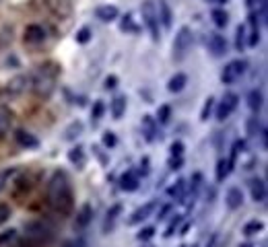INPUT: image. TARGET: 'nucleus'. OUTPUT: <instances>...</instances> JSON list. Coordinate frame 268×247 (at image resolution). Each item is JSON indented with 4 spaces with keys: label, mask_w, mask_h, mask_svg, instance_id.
<instances>
[{
    "label": "nucleus",
    "mask_w": 268,
    "mask_h": 247,
    "mask_svg": "<svg viewBox=\"0 0 268 247\" xmlns=\"http://www.w3.org/2000/svg\"><path fill=\"white\" fill-rule=\"evenodd\" d=\"M262 103H264L262 91H260V89H252V91L248 93V107H250L254 114H258V112L262 109Z\"/></svg>",
    "instance_id": "obj_18"
},
{
    "label": "nucleus",
    "mask_w": 268,
    "mask_h": 247,
    "mask_svg": "<svg viewBox=\"0 0 268 247\" xmlns=\"http://www.w3.org/2000/svg\"><path fill=\"white\" fill-rule=\"evenodd\" d=\"M120 187L124 191H134L138 187V177L132 173V171H126L122 177H120Z\"/></svg>",
    "instance_id": "obj_25"
},
{
    "label": "nucleus",
    "mask_w": 268,
    "mask_h": 247,
    "mask_svg": "<svg viewBox=\"0 0 268 247\" xmlns=\"http://www.w3.org/2000/svg\"><path fill=\"white\" fill-rule=\"evenodd\" d=\"M120 29L126 31V33H138V25L134 23L132 15H124L122 21H120Z\"/></svg>",
    "instance_id": "obj_30"
},
{
    "label": "nucleus",
    "mask_w": 268,
    "mask_h": 247,
    "mask_svg": "<svg viewBox=\"0 0 268 247\" xmlns=\"http://www.w3.org/2000/svg\"><path fill=\"white\" fill-rule=\"evenodd\" d=\"M192 41H194L192 29H190L188 25L180 27V31L176 33V39H174V60H176V62H182V60L188 56L190 47H192Z\"/></svg>",
    "instance_id": "obj_3"
},
{
    "label": "nucleus",
    "mask_w": 268,
    "mask_h": 247,
    "mask_svg": "<svg viewBox=\"0 0 268 247\" xmlns=\"http://www.w3.org/2000/svg\"><path fill=\"white\" fill-rule=\"evenodd\" d=\"M60 74V68L54 64V62H47V64H41L37 70H33L29 74V89L39 97V99H47L54 89H56V78Z\"/></svg>",
    "instance_id": "obj_2"
},
{
    "label": "nucleus",
    "mask_w": 268,
    "mask_h": 247,
    "mask_svg": "<svg viewBox=\"0 0 268 247\" xmlns=\"http://www.w3.org/2000/svg\"><path fill=\"white\" fill-rule=\"evenodd\" d=\"M47 204H50V208L54 212H58L62 216H68L72 206H75L70 177L62 169L54 171L52 177H50V183H47Z\"/></svg>",
    "instance_id": "obj_1"
},
{
    "label": "nucleus",
    "mask_w": 268,
    "mask_h": 247,
    "mask_svg": "<svg viewBox=\"0 0 268 247\" xmlns=\"http://www.w3.org/2000/svg\"><path fill=\"white\" fill-rule=\"evenodd\" d=\"M29 89V74H17L15 78H11L3 91H0V97L3 99H17L21 97L25 91Z\"/></svg>",
    "instance_id": "obj_5"
},
{
    "label": "nucleus",
    "mask_w": 268,
    "mask_h": 247,
    "mask_svg": "<svg viewBox=\"0 0 268 247\" xmlns=\"http://www.w3.org/2000/svg\"><path fill=\"white\" fill-rule=\"evenodd\" d=\"M225 204H227L229 210L241 208V204H243V191H241L239 187H229V189H227V196H225Z\"/></svg>",
    "instance_id": "obj_13"
},
{
    "label": "nucleus",
    "mask_w": 268,
    "mask_h": 247,
    "mask_svg": "<svg viewBox=\"0 0 268 247\" xmlns=\"http://www.w3.org/2000/svg\"><path fill=\"white\" fill-rule=\"evenodd\" d=\"M186 83H188V76H186L184 72H176V74L169 78V83H167V91H169V93H180V91H184Z\"/></svg>",
    "instance_id": "obj_19"
},
{
    "label": "nucleus",
    "mask_w": 268,
    "mask_h": 247,
    "mask_svg": "<svg viewBox=\"0 0 268 247\" xmlns=\"http://www.w3.org/2000/svg\"><path fill=\"white\" fill-rule=\"evenodd\" d=\"M250 194L254 198V202H264L266 200V183L260 177L250 179Z\"/></svg>",
    "instance_id": "obj_14"
},
{
    "label": "nucleus",
    "mask_w": 268,
    "mask_h": 247,
    "mask_svg": "<svg viewBox=\"0 0 268 247\" xmlns=\"http://www.w3.org/2000/svg\"><path fill=\"white\" fill-rule=\"evenodd\" d=\"M212 107H214V97H208L206 101H204V107H202V112H200V120H202V122H206V120L210 118V114H212Z\"/></svg>",
    "instance_id": "obj_36"
},
{
    "label": "nucleus",
    "mask_w": 268,
    "mask_h": 247,
    "mask_svg": "<svg viewBox=\"0 0 268 247\" xmlns=\"http://www.w3.org/2000/svg\"><path fill=\"white\" fill-rule=\"evenodd\" d=\"M182 165H184V159H182V157H172V159H169V169L176 171V169H180Z\"/></svg>",
    "instance_id": "obj_46"
},
{
    "label": "nucleus",
    "mask_w": 268,
    "mask_h": 247,
    "mask_svg": "<svg viewBox=\"0 0 268 247\" xmlns=\"http://www.w3.org/2000/svg\"><path fill=\"white\" fill-rule=\"evenodd\" d=\"M15 237H17V229H9V231H5V233H0V247L9 245Z\"/></svg>",
    "instance_id": "obj_37"
},
{
    "label": "nucleus",
    "mask_w": 268,
    "mask_h": 247,
    "mask_svg": "<svg viewBox=\"0 0 268 247\" xmlns=\"http://www.w3.org/2000/svg\"><path fill=\"white\" fill-rule=\"evenodd\" d=\"M169 116H172V107L169 105H161L157 109V122L159 124H167L169 122Z\"/></svg>",
    "instance_id": "obj_33"
},
{
    "label": "nucleus",
    "mask_w": 268,
    "mask_h": 247,
    "mask_svg": "<svg viewBox=\"0 0 268 247\" xmlns=\"http://www.w3.org/2000/svg\"><path fill=\"white\" fill-rule=\"evenodd\" d=\"M182 155H184V144L178 140L172 144V157H182Z\"/></svg>",
    "instance_id": "obj_43"
},
{
    "label": "nucleus",
    "mask_w": 268,
    "mask_h": 247,
    "mask_svg": "<svg viewBox=\"0 0 268 247\" xmlns=\"http://www.w3.org/2000/svg\"><path fill=\"white\" fill-rule=\"evenodd\" d=\"M246 130H248V136H252V138H258L266 128H264V124L256 118V116H252L248 122H246Z\"/></svg>",
    "instance_id": "obj_24"
},
{
    "label": "nucleus",
    "mask_w": 268,
    "mask_h": 247,
    "mask_svg": "<svg viewBox=\"0 0 268 247\" xmlns=\"http://www.w3.org/2000/svg\"><path fill=\"white\" fill-rule=\"evenodd\" d=\"M91 218H93V208H91V204H83L81 210H79V214H77V229L89 227Z\"/></svg>",
    "instance_id": "obj_20"
},
{
    "label": "nucleus",
    "mask_w": 268,
    "mask_h": 247,
    "mask_svg": "<svg viewBox=\"0 0 268 247\" xmlns=\"http://www.w3.org/2000/svg\"><path fill=\"white\" fill-rule=\"evenodd\" d=\"M155 208H157V202H155V200L144 202L142 206H138V208L132 212V216L128 218V225H138V223H142L144 218H149V216L155 212Z\"/></svg>",
    "instance_id": "obj_10"
},
{
    "label": "nucleus",
    "mask_w": 268,
    "mask_h": 247,
    "mask_svg": "<svg viewBox=\"0 0 268 247\" xmlns=\"http://www.w3.org/2000/svg\"><path fill=\"white\" fill-rule=\"evenodd\" d=\"M157 13H159V21H163V27L169 29L172 27V9L165 0H159V7H157Z\"/></svg>",
    "instance_id": "obj_22"
},
{
    "label": "nucleus",
    "mask_w": 268,
    "mask_h": 247,
    "mask_svg": "<svg viewBox=\"0 0 268 247\" xmlns=\"http://www.w3.org/2000/svg\"><path fill=\"white\" fill-rule=\"evenodd\" d=\"M260 231H264V223L262 221H250V223L243 225V235L246 237H252V235H256Z\"/></svg>",
    "instance_id": "obj_31"
},
{
    "label": "nucleus",
    "mask_w": 268,
    "mask_h": 247,
    "mask_svg": "<svg viewBox=\"0 0 268 247\" xmlns=\"http://www.w3.org/2000/svg\"><path fill=\"white\" fill-rule=\"evenodd\" d=\"M15 140H17V144L23 146V148H37V146H39V138L33 136L31 132L23 130V128H17V130H15Z\"/></svg>",
    "instance_id": "obj_12"
},
{
    "label": "nucleus",
    "mask_w": 268,
    "mask_h": 247,
    "mask_svg": "<svg viewBox=\"0 0 268 247\" xmlns=\"http://www.w3.org/2000/svg\"><path fill=\"white\" fill-rule=\"evenodd\" d=\"M140 13H142V21L153 37V41H159L161 37V31H159V13H157V5L153 0H144L140 5Z\"/></svg>",
    "instance_id": "obj_4"
},
{
    "label": "nucleus",
    "mask_w": 268,
    "mask_h": 247,
    "mask_svg": "<svg viewBox=\"0 0 268 247\" xmlns=\"http://www.w3.org/2000/svg\"><path fill=\"white\" fill-rule=\"evenodd\" d=\"M122 214V204H114L110 210H107V214H105V221H103V233H110V231H114V227H116V221H118V216Z\"/></svg>",
    "instance_id": "obj_15"
},
{
    "label": "nucleus",
    "mask_w": 268,
    "mask_h": 247,
    "mask_svg": "<svg viewBox=\"0 0 268 247\" xmlns=\"http://www.w3.org/2000/svg\"><path fill=\"white\" fill-rule=\"evenodd\" d=\"M45 39V29L41 25H29L25 29V41L27 43H41Z\"/></svg>",
    "instance_id": "obj_16"
},
{
    "label": "nucleus",
    "mask_w": 268,
    "mask_h": 247,
    "mask_svg": "<svg viewBox=\"0 0 268 247\" xmlns=\"http://www.w3.org/2000/svg\"><path fill=\"white\" fill-rule=\"evenodd\" d=\"M101 140H103V146H105V148H114V146H116V142H118V138H116V134H114V132H105Z\"/></svg>",
    "instance_id": "obj_39"
},
{
    "label": "nucleus",
    "mask_w": 268,
    "mask_h": 247,
    "mask_svg": "<svg viewBox=\"0 0 268 247\" xmlns=\"http://www.w3.org/2000/svg\"><path fill=\"white\" fill-rule=\"evenodd\" d=\"M206 3H214V5H225L227 0H206Z\"/></svg>",
    "instance_id": "obj_49"
},
{
    "label": "nucleus",
    "mask_w": 268,
    "mask_h": 247,
    "mask_svg": "<svg viewBox=\"0 0 268 247\" xmlns=\"http://www.w3.org/2000/svg\"><path fill=\"white\" fill-rule=\"evenodd\" d=\"M241 247H252V245H241Z\"/></svg>",
    "instance_id": "obj_50"
},
{
    "label": "nucleus",
    "mask_w": 268,
    "mask_h": 247,
    "mask_svg": "<svg viewBox=\"0 0 268 247\" xmlns=\"http://www.w3.org/2000/svg\"><path fill=\"white\" fill-rule=\"evenodd\" d=\"M68 161H70L72 165H77L79 169H83V167H85V163H87L85 148H83V146H75V148H70V153H68Z\"/></svg>",
    "instance_id": "obj_23"
},
{
    "label": "nucleus",
    "mask_w": 268,
    "mask_h": 247,
    "mask_svg": "<svg viewBox=\"0 0 268 247\" xmlns=\"http://www.w3.org/2000/svg\"><path fill=\"white\" fill-rule=\"evenodd\" d=\"M95 17H97L99 21H103V23H112V21H116V19L120 17V11H118V7H114V5H99V7L95 9Z\"/></svg>",
    "instance_id": "obj_11"
},
{
    "label": "nucleus",
    "mask_w": 268,
    "mask_h": 247,
    "mask_svg": "<svg viewBox=\"0 0 268 247\" xmlns=\"http://www.w3.org/2000/svg\"><path fill=\"white\" fill-rule=\"evenodd\" d=\"M235 33H237V37H235V47L239 49H243V45H246V25H237V29H235Z\"/></svg>",
    "instance_id": "obj_34"
},
{
    "label": "nucleus",
    "mask_w": 268,
    "mask_h": 247,
    "mask_svg": "<svg viewBox=\"0 0 268 247\" xmlns=\"http://www.w3.org/2000/svg\"><path fill=\"white\" fill-rule=\"evenodd\" d=\"M81 134H83V122H81V120H75V122L64 130V140H77Z\"/></svg>",
    "instance_id": "obj_27"
},
{
    "label": "nucleus",
    "mask_w": 268,
    "mask_h": 247,
    "mask_svg": "<svg viewBox=\"0 0 268 247\" xmlns=\"http://www.w3.org/2000/svg\"><path fill=\"white\" fill-rule=\"evenodd\" d=\"M186 179H178L169 189H167V194L172 196V198H176V200H180V202H184V198H186Z\"/></svg>",
    "instance_id": "obj_26"
},
{
    "label": "nucleus",
    "mask_w": 268,
    "mask_h": 247,
    "mask_svg": "<svg viewBox=\"0 0 268 247\" xmlns=\"http://www.w3.org/2000/svg\"><path fill=\"white\" fill-rule=\"evenodd\" d=\"M208 52L214 56V58H221L229 52V45H227V39L221 35V33H210L208 37Z\"/></svg>",
    "instance_id": "obj_9"
},
{
    "label": "nucleus",
    "mask_w": 268,
    "mask_h": 247,
    "mask_svg": "<svg viewBox=\"0 0 268 247\" xmlns=\"http://www.w3.org/2000/svg\"><path fill=\"white\" fill-rule=\"evenodd\" d=\"M210 17H212V23L217 25L219 29L227 27V23H229V15H227V11H223V9H214V11L210 13Z\"/></svg>",
    "instance_id": "obj_28"
},
{
    "label": "nucleus",
    "mask_w": 268,
    "mask_h": 247,
    "mask_svg": "<svg viewBox=\"0 0 268 247\" xmlns=\"http://www.w3.org/2000/svg\"><path fill=\"white\" fill-rule=\"evenodd\" d=\"M153 235H155V229H153V227H144V229H142V231H140L136 237H138L140 241H147V239H151Z\"/></svg>",
    "instance_id": "obj_42"
},
{
    "label": "nucleus",
    "mask_w": 268,
    "mask_h": 247,
    "mask_svg": "<svg viewBox=\"0 0 268 247\" xmlns=\"http://www.w3.org/2000/svg\"><path fill=\"white\" fill-rule=\"evenodd\" d=\"M11 214H13L11 206H9V204H5V202H0V225H5V223L11 218Z\"/></svg>",
    "instance_id": "obj_38"
},
{
    "label": "nucleus",
    "mask_w": 268,
    "mask_h": 247,
    "mask_svg": "<svg viewBox=\"0 0 268 247\" xmlns=\"http://www.w3.org/2000/svg\"><path fill=\"white\" fill-rule=\"evenodd\" d=\"M116 85H118V76H114V74H110L105 78V89L110 91V89H116Z\"/></svg>",
    "instance_id": "obj_47"
},
{
    "label": "nucleus",
    "mask_w": 268,
    "mask_h": 247,
    "mask_svg": "<svg viewBox=\"0 0 268 247\" xmlns=\"http://www.w3.org/2000/svg\"><path fill=\"white\" fill-rule=\"evenodd\" d=\"M237 105H239V97L235 95V93H225V97L219 101V105H217V112H214V118H217L219 122H225L235 109H237Z\"/></svg>",
    "instance_id": "obj_7"
},
{
    "label": "nucleus",
    "mask_w": 268,
    "mask_h": 247,
    "mask_svg": "<svg viewBox=\"0 0 268 247\" xmlns=\"http://www.w3.org/2000/svg\"><path fill=\"white\" fill-rule=\"evenodd\" d=\"M231 169H233V165H231L229 159H219V161H217V167H214V177H217V181H219V183L225 181V179L229 177Z\"/></svg>",
    "instance_id": "obj_17"
},
{
    "label": "nucleus",
    "mask_w": 268,
    "mask_h": 247,
    "mask_svg": "<svg viewBox=\"0 0 268 247\" xmlns=\"http://www.w3.org/2000/svg\"><path fill=\"white\" fill-rule=\"evenodd\" d=\"M15 173V169H5V171H0V189H3L7 185V179Z\"/></svg>",
    "instance_id": "obj_44"
},
{
    "label": "nucleus",
    "mask_w": 268,
    "mask_h": 247,
    "mask_svg": "<svg viewBox=\"0 0 268 247\" xmlns=\"http://www.w3.org/2000/svg\"><path fill=\"white\" fill-rule=\"evenodd\" d=\"M169 210H172V204H165L163 208H161V212L157 214V218H159V221H163V218L167 216V212H169Z\"/></svg>",
    "instance_id": "obj_48"
},
{
    "label": "nucleus",
    "mask_w": 268,
    "mask_h": 247,
    "mask_svg": "<svg viewBox=\"0 0 268 247\" xmlns=\"http://www.w3.org/2000/svg\"><path fill=\"white\" fill-rule=\"evenodd\" d=\"M200 185H202V173H194V175H192V185H190V198H192V202H194V198H196Z\"/></svg>",
    "instance_id": "obj_35"
},
{
    "label": "nucleus",
    "mask_w": 268,
    "mask_h": 247,
    "mask_svg": "<svg viewBox=\"0 0 268 247\" xmlns=\"http://www.w3.org/2000/svg\"><path fill=\"white\" fill-rule=\"evenodd\" d=\"M246 68H248V62H246V60H241V58L231 60V62L223 68V72H221V83H223V85H233V83H237V80L243 76Z\"/></svg>",
    "instance_id": "obj_6"
},
{
    "label": "nucleus",
    "mask_w": 268,
    "mask_h": 247,
    "mask_svg": "<svg viewBox=\"0 0 268 247\" xmlns=\"http://www.w3.org/2000/svg\"><path fill=\"white\" fill-rule=\"evenodd\" d=\"M89 39H91V29L89 27H81L79 33H77V41L79 43H87Z\"/></svg>",
    "instance_id": "obj_41"
},
{
    "label": "nucleus",
    "mask_w": 268,
    "mask_h": 247,
    "mask_svg": "<svg viewBox=\"0 0 268 247\" xmlns=\"http://www.w3.org/2000/svg\"><path fill=\"white\" fill-rule=\"evenodd\" d=\"M178 225H180V216H176V218H174V221L169 223V227H167V231H165V237H172V235L176 233Z\"/></svg>",
    "instance_id": "obj_45"
},
{
    "label": "nucleus",
    "mask_w": 268,
    "mask_h": 247,
    "mask_svg": "<svg viewBox=\"0 0 268 247\" xmlns=\"http://www.w3.org/2000/svg\"><path fill=\"white\" fill-rule=\"evenodd\" d=\"M142 126H144V138L151 142V140H155V122H153V118L151 116H144L142 118Z\"/></svg>",
    "instance_id": "obj_32"
},
{
    "label": "nucleus",
    "mask_w": 268,
    "mask_h": 247,
    "mask_svg": "<svg viewBox=\"0 0 268 247\" xmlns=\"http://www.w3.org/2000/svg\"><path fill=\"white\" fill-rule=\"evenodd\" d=\"M27 237L31 241H47L52 237V225L45 221H33L27 225Z\"/></svg>",
    "instance_id": "obj_8"
},
{
    "label": "nucleus",
    "mask_w": 268,
    "mask_h": 247,
    "mask_svg": "<svg viewBox=\"0 0 268 247\" xmlns=\"http://www.w3.org/2000/svg\"><path fill=\"white\" fill-rule=\"evenodd\" d=\"M110 109H112V116H114L116 120H120V118L126 114V97H124V95H116V97L112 99Z\"/></svg>",
    "instance_id": "obj_21"
},
{
    "label": "nucleus",
    "mask_w": 268,
    "mask_h": 247,
    "mask_svg": "<svg viewBox=\"0 0 268 247\" xmlns=\"http://www.w3.org/2000/svg\"><path fill=\"white\" fill-rule=\"evenodd\" d=\"M11 128V114L7 107H0V136H5Z\"/></svg>",
    "instance_id": "obj_29"
},
{
    "label": "nucleus",
    "mask_w": 268,
    "mask_h": 247,
    "mask_svg": "<svg viewBox=\"0 0 268 247\" xmlns=\"http://www.w3.org/2000/svg\"><path fill=\"white\" fill-rule=\"evenodd\" d=\"M103 109H105V105H103V101H95V105H93V109H91V118L97 122V120H101V116H103Z\"/></svg>",
    "instance_id": "obj_40"
}]
</instances>
